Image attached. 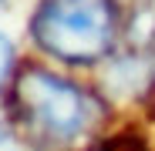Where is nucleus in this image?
<instances>
[{"mask_svg": "<svg viewBox=\"0 0 155 151\" xmlns=\"http://www.w3.org/2000/svg\"><path fill=\"white\" fill-rule=\"evenodd\" d=\"M0 4H7V0H0Z\"/></svg>", "mask_w": 155, "mask_h": 151, "instance_id": "nucleus-6", "label": "nucleus"}, {"mask_svg": "<svg viewBox=\"0 0 155 151\" xmlns=\"http://www.w3.org/2000/svg\"><path fill=\"white\" fill-rule=\"evenodd\" d=\"M7 101L14 124L41 148H64L78 141L105 111L88 87L37 64H24L14 74Z\"/></svg>", "mask_w": 155, "mask_h": 151, "instance_id": "nucleus-1", "label": "nucleus"}, {"mask_svg": "<svg viewBox=\"0 0 155 151\" xmlns=\"http://www.w3.org/2000/svg\"><path fill=\"white\" fill-rule=\"evenodd\" d=\"M94 151H152V144H148V134L142 128L128 124V128H121V131L105 134Z\"/></svg>", "mask_w": 155, "mask_h": 151, "instance_id": "nucleus-3", "label": "nucleus"}, {"mask_svg": "<svg viewBox=\"0 0 155 151\" xmlns=\"http://www.w3.org/2000/svg\"><path fill=\"white\" fill-rule=\"evenodd\" d=\"M0 151H27V148H24L10 131H0Z\"/></svg>", "mask_w": 155, "mask_h": 151, "instance_id": "nucleus-5", "label": "nucleus"}, {"mask_svg": "<svg viewBox=\"0 0 155 151\" xmlns=\"http://www.w3.org/2000/svg\"><path fill=\"white\" fill-rule=\"evenodd\" d=\"M10 74H14V44L7 34H0V91H4L7 81H14Z\"/></svg>", "mask_w": 155, "mask_h": 151, "instance_id": "nucleus-4", "label": "nucleus"}, {"mask_svg": "<svg viewBox=\"0 0 155 151\" xmlns=\"http://www.w3.org/2000/svg\"><path fill=\"white\" fill-rule=\"evenodd\" d=\"M27 30L31 40L54 61L91 67L115 50L121 10L118 0H41Z\"/></svg>", "mask_w": 155, "mask_h": 151, "instance_id": "nucleus-2", "label": "nucleus"}]
</instances>
